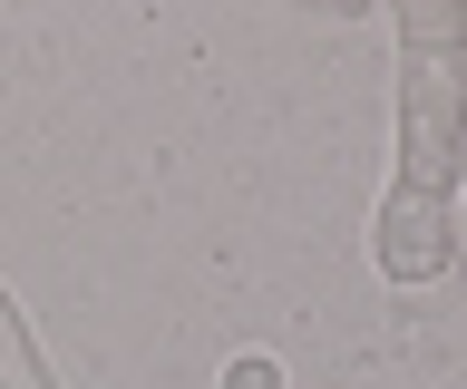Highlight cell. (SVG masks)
<instances>
[{
    "mask_svg": "<svg viewBox=\"0 0 467 389\" xmlns=\"http://www.w3.org/2000/svg\"><path fill=\"white\" fill-rule=\"evenodd\" d=\"M224 389H283V370H273V360H263V351H244V360H234V370H224Z\"/></svg>",
    "mask_w": 467,
    "mask_h": 389,
    "instance_id": "3957f363",
    "label": "cell"
},
{
    "mask_svg": "<svg viewBox=\"0 0 467 389\" xmlns=\"http://www.w3.org/2000/svg\"><path fill=\"white\" fill-rule=\"evenodd\" d=\"M458 185H467V0L400 10V166L379 195L370 263L389 282H438L458 263Z\"/></svg>",
    "mask_w": 467,
    "mask_h": 389,
    "instance_id": "6da1fadb",
    "label": "cell"
},
{
    "mask_svg": "<svg viewBox=\"0 0 467 389\" xmlns=\"http://www.w3.org/2000/svg\"><path fill=\"white\" fill-rule=\"evenodd\" d=\"M0 389H58L49 380V360H39V341H29V322H20V302L0 292Z\"/></svg>",
    "mask_w": 467,
    "mask_h": 389,
    "instance_id": "7a4b0ae2",
    "label": "cell"
}]
</instances>
